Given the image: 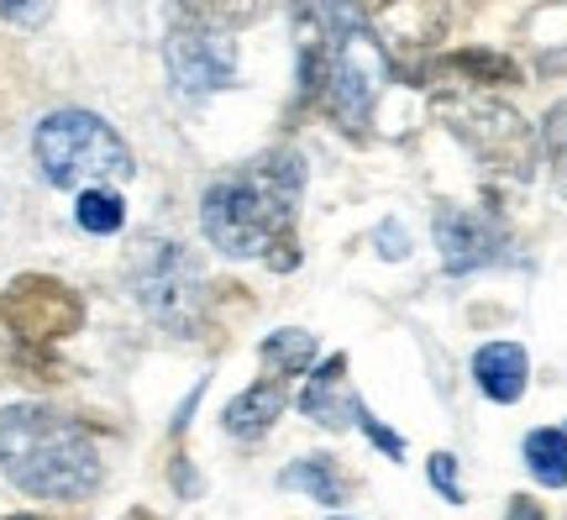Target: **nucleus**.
<instances>
[{
	"label": "nucleus",
	"mask_w": 567,
	"mask_h": 520,
	"mask_svg": "<svg viewBox=\"0 0 567 520\" xmlns=\"http://www.w3.org/2000/svg\"><path fill=\"white\" fill-rule=\"evenodd\" d=\"M473 379H478V389H484L494 405H515L526 395V379H530L526 347H515V341H488V347H478Z\"/></svg>",
	"instance_id": "f8f14e48"
},
{
	"label": "nucleus",
	"mask_w": 567,
	"mask_h": 520,
	"mask_svg": "<svg viewBox=\"0 0 567 520\" xmlns=\"http://www.w3.org/2000/svg\"><path fill=\"white\" fill-rule=\"evenodd\" d=\"M163 59H168V80L184 101H205V95L237 84V42L226 32H210V27L179 21L163 42Z\"/></svg>",
	"instance_id": "6e6552de"
},
{
	"label": "nucleus",
	"mask_w": 567,
	"mask_h": 520,
	"mask_svg": "<svg viewBox=\"0 0 567 520\" xmlns=\"http://www.w3.org/2000/svg\"><path fill=\"white\" fill-rule=\"evenodd\" d=\"M300 410L310 420L331 426V431H342V426L358 420L363 400L347 389V358H326L321 374H310V384H305V395H300Z\"/></svg>",
	"instance_id": "9b49d317"
},
{
	"label": "nucleus",
	"mask_w": 567,
	"mask_h": 520,
	"mask_svg": "<svg viewBox=\"0 0 567 520\" xmlns=\"http://www.w3.org/2000/svg\"><path fill=\"white\" fill-rule=\"evenodd\" d=\"M305 195V159L274 147L264 159L231 169L205 190L200 232L226 258H264L268 268H295V216Z\"/></svg>",
	"instance_id": "f257e3e1"
},
{
	"label": "nucleus",
	"mask_w": 567,
	"mask_h": 520,
	"mask_svg": "<svg viewBox=\"0 0 567 520\" xmlns=\"http://www.w3.org/2000/svg\"><path fill=\"white\" fill-rule=\"evenodd\" d=\"M279 483L284 489H305L310 500H321V504H347V479L331 458H300L295 468H284Z\"/></svg>",
	"instance_id": "2eb2a0df"
},
{
	"label": "nucleus",
	"mask_w": 567,
	"mask_h": 520,
	"mask_svg": "<svg viewBox=\"0 0 567 520\" xmlns=\"http://www.w3.org/2000/svg\"><path fill=\"white\" fill-rule=\"evenodd\" d=\"M38 169L48 184L59 190H90V184H122L132 180V147H126L111 121L95 111H53L32 137Z\"/></svg>",
	"instance_id": "39448f33"
},
{
	"label": "nucleus",
	"mask_w": 567,
	"mask_h": 520,
	"mask_svg": "<svg viewBox=\"0 0 567 520\" xmlns=\"http://www.w3.org/2000/svg\"><path fill=\"white\" fill-rule=\"evenodd\" d=\"M274 0H174L179 21L189 27H210V32H237V27H252Z\"/></svg>",
	"instance_id": "4468645a"
},
{
	"label": "nucleus",
	"mask_w": 567,
	"mask_h": 520,
	"mask_svg": "<svg viewBox=\"0 0 567 520\" xmlns=\"http://www.w3.org/2000/svg\"><path fill=\"white\" fill-rule=\"evenodd\" d=\"M132 295L163 332L189 337L205 316V274L179 242H147L132 263Z\"/></svg>",
	"instance_id": "423d86ee"
},
{
	"label": "nucleus",
	"mask_w": 567,
	"mask_h": 520,
	"mask_svg": "<svg viewBox=\"0 0 567 520\" xmlns=\"http://www.w3.org/2000/svg\"><path fill=\"white\" fill-rule=\"evenodd\" d=\"M305 95L321 105L342 132L363 137L368 116L379 105V90L389 80V48L373 38L358 0H321L316 32H305L300 59Z\"/></svg>",
	"instance_id": "f03ea898"
},
{
	"label": "nucleus",
	"mask_w": 567,
	"mask_h": 520,
	"mask_svg": "<svg viewBox=\"0 0 567 520\" xmlns=\"http://www.w3.org/2000/svg\"><path fill=\"white\" fill-rule=\"evenodd\" d=\"M542 147H547V163H551V174H557V184L567 190V101H557L547 111V121H542Z\"/></svg>",
	"instance_id": "6ab92c4d"
},
{
	"label": "nucleus",
	"mask_w": 567,
	"mask_h": 520,
	"mask_svg": "<svg viewBox=\"0 0 567 520\" xmlns=\"http://www.w3.org/2000/svg\"><path fill=\"white\" fill-rule=\"evenodd\" d=\"M279 416H284V379L274 374V379L252 384L247 395H237V400L226 405V431L243 441H258Z\"/></svg>",
	"instance_id": "ddd939ff"
},
{
	"label": "nucleus",
	"mask_w": 567,
	"mask_h": 520,
	"mask_svg": "<svg viewBox=\"0 0 567 520\" xmlns=\"http://www.w3.org/2000/svg\"><path fill=\"white\" fill-rule=\"evenodd\" d=\"M442 116L484 169H499L515 180L530 174V126L509 105L484 101V95H452V101H442Z\"/></svg>",
	"instance_id": "0eeeda50"
},
{
	"label": "nucleus",
	"mask_w": 567,
	"mask_h": 520,
	"mask_svg": "<svg viewBox=\"0 0 567 520\" xmlns=\"http://www.w3.org/2000/svg\"><path fill=\"white\" fill-rule=\"evenodd\" d=\"M0 468L32 500H90L101 489L95 437L48 405H11L0 416Z\"/></svg>",
	"instance_id": "7ed1b4c3"
},
{
	"label": "nucleus",
	"mask_w": 567,
	"mask_h": 520,
	"mask_svg": "<svg viewBox=\"0 0 567 520\" xmlns=\"http://www.w3.org/2000/svg\"><path fill=\"white\" fill-rule=\"evenodd\" d=\"M84 326V300L63 279L48 274H21L0 289V358L32 374V379H59L53 347L69 341Z\"/></svg>",
	"instance_id": "20e7f679"
},
{
	"label": "nucleus",
	"mask_w": 567,
	"mask_h": 520,
	"mask_svg": "<svg viewBox=\"0 0 567 520\" xmlns=\"http://www.w3.org/2000/svg\"><path fill=\"white\" fill-rule=\"evenodd\" d=\"M436 247H442L446 274H478L488 263L505 258V226L488 211H467V205H442L436 211Z\"/></svg>",
	"instance_id": "1a4fd4ad"
},
{
	"label": "nucleus",
	"mask_w": 567,
	"mask_h": 520,
	"mask_svg": "<svg viewBox=\"0 0 567 520\" xmlns=\"http://www.w3.org/2000/svg\"><path fill=\"white\" fill-rule=\"evenodd\" d=\"M264 363L279 379L305 374V368L316 363V337H310V332H274V337L264 341Z\"/></svg>",
	"instance_id": "a211bd4d"
},
{
	"label": "nucleus",
	"mask_w": 567,
	"mask_h": 520,
	"mask_svg": "<svg viewBox=\"0 0 567 520\" xmlns=\"http://www.w3.org/2000/svg\"><path fill=\"white\" fill-rule=\"evenodd\" d=\"M358 426H363L368 437H373V441H379V447H384L389 458H405V441L394 437V431H389V426H379V416H373V410H368V405H363V410H358Z\"/></svg>",
	"instance_id": "4be33fe9"
},
{
	"label": "nucleus",
	"mask_w": 567,
	"mask_h": 520,
	"mask_svg": "<svg viewBox=\"0 0 567 520\" xmlns=\"http://www.w3.org/2000/svg\"><path fill=\"white\" fill-rule=\"evenodd\" d=\"M363 17L384 32V42H431L446 27V0H358Z\"/></svg>",
	"instance_id": "9d476101"
},
{
	"label": "nucleus",
	"mask_w": 567,
	"mask_h": 520,
	"mask_svg": "<svg viewBox=\"0 0 567 520\" xmlns=\"http://www.w3.org/2000/svg\"><path fill=\"white\" fill-rule=\"evenodd\" d=\"M53 11V0H0V17L17 21V27H38Z\"/></svg>",
	"instance_id": "412c9836"
},
{
	"label": "nucleus",
	"mask_w": 567,
	"mask_h": 520,
	"mask_svg": "<svg viewBox=\"0 0 567 520\" xmlns=\"http://www.w3.org/2000/svg\"><path fill=\"white\" fill-rule=\"evenodd\" d=\"M431 483H436L452 504H463V483H457V458H452V452H436V458H431Z\"/></svg>",
	"instance_id": "aec40b11"
},
{
	"label": "nucleus",
	"mask_w": 567,
	"mask_h": 520,
	"mask_svg": "<svg viewBox=\"0 0 567 520\" xmlns=\"http://www.w3.org/2000/svg\"><path fill=\"white\" fill-rule=\"evenodd\" d=\"M74 221H80L90 237H111V232H122L126 205H122V195H116V184H90V190H80Z\"/></svg>",
	"instance_id": "f3484780"
},
{
	"label": "nucleus",
	"mask_w": 567,
	"mask_h": 520,
	"mask_svg": "<svg viewBox=\"0 0 567 520\" xmlns=\"http://www.w3.org/2000/svg\"><path fill=\"white\" fill-rule=\"evenodd\" d=\"M526 468L536 483H547V489H567V431H530L526 437Z\"/></svg>",
	"instance_id": "dca6fc26"
}]
</instances>
